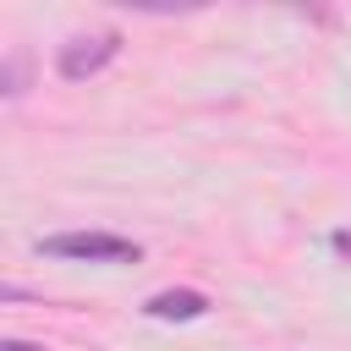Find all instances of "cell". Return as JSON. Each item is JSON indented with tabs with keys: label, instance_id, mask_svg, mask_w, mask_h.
<instances>
[{
	"label": "cell",
	"instance_id": "6da1fadb",
	"mask_svg": "<svg viewBox=\"0 0 351 351\" xmlns=\"http://www.w3.org/2000/svg\"><path fill=\"white\" fill-rule=\"evenodd\" d=\"M38 258H82V263H137L143 247L115 230H60L38 241Z\"/></svg>",
	"mask_w": 351,
	"mask_h": 351
},
{
	"label": "cell",
	"instance_id": "7a4b0ae2",
	"mask_svg": "<svg viewBox=\"0 0 351 351\" xmlns=\"http://www.w3.org/2000/svg\"><path fill=\"white\" fill-rule=\"evenodd\" d=\"M121 33L115 27H104V33H77V38H66L60 44V55H55V71L66 77V82H88V77H99L115 55H121Z\"/></svg>",
	"mask_w": 351,
	"mask_h": 351
},
{
	"label": "cell",
	"instance_id": "3957f363",
	"mask_svg": "<svg viewBox=\"0 0 351 351\" xmlns=\"http://www.w3.org/2000/svg\"><path fill=\"white\" fill-rule=\"evenodd\" d=\"M143 313L159 318V324H192V318L208 313V296H203V291H186V285H176V291H154V296L143 302Z\"/></svg>",
	"mask_w": 351,
	"mask_h": 351
},
{
	"label": "cell",
	"instance_id": "277c9868",
	"mask_svg": "<svg viewBox=\"0 0 351 351\" xmlns=\"http://www.w3.org/2000/svg\"><path fill=\"white\" fill-rule=\"evenodd\" d=\"M22 88H27V55H5V66H0V93L16 99Z\"/></svg>",
	"mask_w": 351,
	"mask_h": 351
},
{
	"label": "cell",
	"instance_id": "5b68a950",
	"mask_svg": "<svg viewBox=\"0 0 351 351\" xmlns=\"http://www.w3.org/2000/svg\"><path fill=\"white\" fill-rule=\"evenodd\" d=\"M0 351H44V346H27V340H0Z\"/></svg>",
	"mask_w": 351,
	"mask_h": 351
},
{
	"label": "cell",
	"instance_id": "8992f818",
	"mask_svg": "<svg viewBox=\"0 0 351 351\" xmlns=\"http://www.w3.org/2000/svg\"><path fill=\"white\" fill-rule=\"evenodd\" d=\"M335 247H340V252L351 258V236H346V230H335Z\"/></svg>",
	"mask_w": 351,
	"mask_h": 351
}]
</instances>
